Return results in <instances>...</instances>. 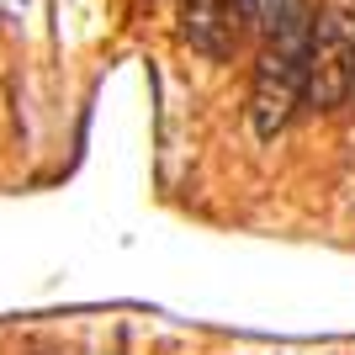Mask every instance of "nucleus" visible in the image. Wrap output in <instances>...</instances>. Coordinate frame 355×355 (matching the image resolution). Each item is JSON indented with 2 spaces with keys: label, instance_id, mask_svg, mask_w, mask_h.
<instances>
[{
  "label": "nucleus",
  "instance_id": "obj_5",
  "mask_svg": "<svg viewBox=\"0 0 355 355\" xmlns=\"http://www.w3.org/2000/svg\"><path fill=\"white\" fill-rule=\"evenodd\" d=\"M32 6H37V0H0V11H6V16H27Z\"/></svg>",
  "mask_w": 355,
  "mask_h": 355
},
{
  "label": "nucleus",
  "instance_id": "obj_1",
  "mask_svg": "<svg viewBox=\"0 0 355 355\" xmlns=\"http://www.w3.org/2000/svg\"><path fill=\"white\" fill-rule=\"evenodd\" d=\"M302 74H308V11L302 6H276L254 64V85H250V128L254 138H276L302 106Z\"/></svg>",
  "mask_w": 355,
  "mask_h": 355
},
{
  "label": "nucleus",
  "instance_id": "obj_3",
  "mask_svg": "<svg viewBox=\"0 0 355 355\" xmlns=\"http://www.w3.org/2000/svg\"><path fill=\"white\" fill-rule=\"evenodd\" d=\"M239 16L244 0H180V37L207 59H228L239 48Z\"/></svg>",
  "mask_w": 355,
  "mask_h": 355
},
{
  "label": "nucleus",
  "instance_id": "obj_4",
  "mask_svg": "<svg viewBox=\"0 0 355 355\" xmlns=\"http://www.w3.org/2000/svg\"><path fill=\"white\" fill-rule=\"evenodd\" d=\"M276 6H282V0H244V16H254V21H270V16H276Z\"/></svg>",
  "mask_w": 355,
  "mask_h": 355
},
{
  "label": "nucleus",
  "instance_id": "obj_2",
  "mask_svg": "<svg viewBox=\"0 0 355 355\" xmlns=\"http://www.w3.org/2000/svg\"><path fill=\"white\" fill-rule=\"evenodd\" d=\"M355 96V0H324L308 16V74L302 101L340 112Z\"/></svg>",
  "mask_w": 355,
  "mask_h": 355
}]
</instances>
